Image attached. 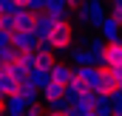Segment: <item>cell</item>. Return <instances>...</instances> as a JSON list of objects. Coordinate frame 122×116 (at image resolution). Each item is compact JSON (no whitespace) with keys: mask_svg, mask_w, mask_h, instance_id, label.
<instances>
[{"mask_svg":"<svg viewBox=\"0 0 122 116\" xmlns=\"http://www.w3.org/2000/svg\"><path fill=\"white\" fill-rule=\"evenodd\" d=\"M26 108H29V102L20 93H11L6 99V116H26Z\"/></svg>","mask_w":122,"mask_h":116,"instance_id":"cell-8","label":"cell"},{"mask_svg":"<svg viewBox=\"0 0 122 116\" xmlns=\"http://www.w3.org/2000/svg\"><path fill=\"white\" fill-rule=\"evenodd\" d=\"M99 116L111 113V93H97V108H94Z\"/></svg>","mask_w":122,"mask_h":116,"instance_id":"cell-19","label":"cell"},{"mask_svg":"<svg viewBox=\"0 0 122 116\" xmlns=\"http://www.w3.org/2000/svg\"><path fill=\"white\" fill-rule=\"evenodd\" d=\"M105 116H117V113H114V111H111V113H105Z\"/></svg>","mask_w":122,"mask_h":116,"instance_id":"cell-32","label":"cell"},{"mask_svg":"<svg viewBox=\"0 0 122 116\" xmlns=\"http://www.w3.org/2000/svg\"><path fill=\"white\" fill-rule=\"evenodd\" d=\"M85 45H88V51L94 54V62H97V65H102V54H105V45H108V40H105V37H91Z\"/></svg>","mask_w":122,"mask_h":116,"instance_id":"cell-15","label":"cell"},{"mask_svg":"<svg viewBox=\"0 0 122 116\" xmlns=\"http://www.w3.org/2000/svg\"><path fill=\"white\" fill-rule=\"evenodd\" d=\"M40 93H43V99L48 102V99H57V96H62V93H65V85H60V82H54V79H51V82L43 88Z\"/></svg>","mask_w":122,"mask_h":116,"instance_id":"cell-18","label":"cell"},{"mask_svg":"<svg viewBox=\"0 0 122 116\" xmlns=\"http://www.w3.org/2000/svg\"><path fill=\"white\" fill-rule=\"evenodd\" d=\"M11 45L17 51H37L40 48V40H37L34 29H14L11 31Z\"/></svg>","mask_w":122,"mask_h":116,"instance_id":"cell-4","label":"cell"},{"mask_svg":"<svg viewBox=\"0 0 122 116\" xmlns=\"http://www.w3.org/2000/svg\"><path fill=\"white\" fill-rule=\"evenodd\" d=\"M54 29V17L43 9V11H34V34H37V40H40V45L43 48H51L48 45V34Z\"/></svg>","mask_w":122,"mask_h":116,"instance_id":"cell-3","label":"cell"},{"mask_svg":"<svg viewBox=\"0 0 122 116\" xmlns=\"http://www.w3.org/2000/svg\"><path fill=\"white\" fill-rule=\"evenodd\" d=\"M43 116H65V113H62V111H46Z\"/></svg>","mask_w":122,"mask_h":116,"instance_id":"cell-29","label":"cell"},{"mask_svg":"<svg viewBox=\"0 0 122 116\" xmlns=\"http://www.w3.org/2000/svg\"><path fill=\"white\" fill-rule=\"evenodd\" d=\"M34 59H37V68H46V71H51V65L57 62L54 59V48H43V45L34 51Z\"/></svg>","mask_w":122,"mask_h":116,"instance_id":"cell-14","label":"cell"},{"mask_svg":"<svg viewBox=\"0 0 122 116\" xmlns=\"http://www.w3.org/2000/svg\"><path fill=\"white\" fill-rule=\"evenodd\" d=\"M9 45H11V34L0 29V51H3V48H9Z\"/></svg>","mask_w":122,"mask_h":116,"instance_id":"cell-26","label":"cell"},{"mask_svg":"<svg viewBox=\"0 0 122 116\" xmlns=\"http://www.w3.org/2000/svg\"><path fill=\"white\" fill-rule=\"evenodd\" d=\"M119 91V79H117V74H114V68H108V65H99V93H117Z\"/></svg>","mask_w":122,"mask_h":116,"instance_id":"cell-6","label":"cell"},{"mask_svg":"<svg viewBox=\"0 0 122 116\" xmlns=\"http://www.w3.org/2000/svg\"><path fill=\"white\" fill-rule=\"evenodd\" d=\"M0 29H3V31H9V34L17 29V23H14V14H0Z\"/></svg>","mask_w":122,"mask_h":116,"instance_id":"cell-21","label":"cell"},{"mask_svg":"<svg viewBox=\"0 0 122 116\" xmlns=\"http://www.w3.org/2000/svg\"><path fill=\"white\" fill-rule=\"evenodd\" d=\"M105 3L102 0H82L77 9H74V20L80 26H88V29H99L102 20H105Z\"/></svg>","mask_w":122,"mask_h":116,"instance_id":"cell-1","label":"cell"},{"mask_svg":"<svg viewBox=\"0 0 122 116\" xmlns=\"http://www.w3.org/2000/svg\"><path fill=\"white\" fill-rule=\"evenodd\" d=\"M29 79L43 91V88L51 82V71H46V68H31V71H29Z\"/></svg>","mask_w":122,"mask_h":116,"instance_id":"cell-17","label":"cell"},{"mask_svg":"<svg viewBox=\"0 0 122 116\" xmlns=\"http://www.w3.org/2000/svg\"><path fill=\"white\" fill-rule=\"evenodd\" d=\"M14 91H17V79L9 71H0V99H9Z\"/></svg>","mask_w":122,"mask_h":116,"instance_id":"cell-12","label":"cell"},{"mask_svg":"<svg viewBox=\"0 0 122 116\" xmlns=\"http://www.w3.org/2000/svg\"><path fill=\"white\" fill-rule=\"evenodd\" d=\"M111 11L114 14H122V0H111Z\"/></svg>","mask_w":122,"mask_h":116,"instance_id":"cell-28","label":"cell"},{"mask_svg":"<svg viewBox=\"0 0 122 116\" xmlns=\"http://www.w3.org/2000/svg\"><path fill=\"white\" fill-rule=\"evenodd\" d=\"M14 23H17V29H34V11L29 6H20L14 11Z\"/></svg>","mask_w":122,"mask_h":116,"instance_id":"cell-13","label":"cell"},{"mask_svg":"<svg viewBox=\"0 0 122 116\" xmlns=\"http://www.w3.org/2000/svg\"><path fill=\"white\" fill-rule=\"evenodd\" d=\"M0 14H3V11H0Z\"/></svg>","mask_w":122,"mask_h":116,"instance_id":"cell-34","label":"cell"},{"mask_svg":"<svg viewBox=\"0 0 122 116\" xmlns=\"http://www.w3.org/2000/svg\"><path fill=\"white\" fill-rule=\"evenodd\" d=\"M14 93H20V96H23V99L31 105V102H37V96H40V88H37V85L29 79V77H26V79H20V82H17V91H14Z\"/></svg>","mask_w":122,"mask_h":116,"instance_id":"cell-9","label":"cell"},{"mask_svg":"<svg viewBox=\"0 0 122 116\" xmlns=\"http://www.w3.org/2000/svg\"><path fill=\"white\" fill-rule=\"evenodd\" d=\"M62 113H65V116H85V113H88V111H82L80 105H68V108H65Z\"/></svg>","mask_w":122,"mask_h":116,"instance_id":"cell-25","label":"cell"},{"mask_svg":"<svg viewBox=\"0 0 122 116\" xmlns=\"http://www.w3.org/2000/svg\"><path fill=\"white\" fill-rule=\"evenodd\" d=\"M117 93H122V82H119V91H117Z\"/></svg>","mask_w":122,"mask_h":116,"instance_id":"cell-33","label":"cell"},{"mask_svg":"<svg viewBox=\"0 0 122 116\" xmlns=\"http://www.w3.org/2000/svg\"><path fill=\"white\" fill-rule=\"evenodd\" d=\"M0 71H9V65H3V62H0Z\"/></svg>","mask_w":122,"mask_h":116,"instance_id":"cell-31","label":"cell"},{"mask_svg":"<svg viewBox=\"0 0 122 116\" xmlns=\"http://www.w3.org/2000/svg\"><path fill=\"white\" fill-rule=\"evenodd\" d=\"M48 45L54 51H71L74 48V23L68 17L62 20H54V29L48 34Z\"/></svg>","mask_w":122,"mask_h":116,"instance_id":"cell-2","label":"cell"},{"mask_svg":"<svg viewBox=\"0 0 122 116\" xmlns=\"http://www.w3.org/2000/svg\"><path fill=\"white\" fill-rule=\"evenodd\" d=\"M17 57H20V51H17L14 45H9V48H3V51H0V62H3V65H11Z\"/></svg>","mask_w":122,"mask_h":116,"instance_id":"cell-20","label":"cell"},{"mask_svg":"<svg viewBox=\"0 0 122 116\" xmlns=\"http://www.w3.org/2000/svg\"><path fill=\"white\" fill-rule=\"evenodd\" d=\"M46 11L54 17V20H62V17H71V9L65 0H46Z\"/></svg>","mask_w":122,"mask_h":116,"instance_id":"cell-10","label":"cell"},{"mask_svg":"<svg viewBox=\"0 0 122 116\" xmlns=\"http://www.w3.org/2000/svg\"><path fill=\"white\" fill-rule=\"evenodd\" d=\"M0 116H6V99H0Z\"/></svg>","mask_w":122,"mask_h":116,"instance_id":"cell-30","label":"cell"},{"mask_svg":"<svg viewBox=\"0 0 122 116\" xmlns=\"http://www.w3.org/2000/svg\"><path fill=\"white\" fill-rule=\"evenodd\" d=\"M9 74H11V77H14V79H17V82H20V79H26V77H29V74H26V71H23V68H20V62H17V59H14V62H11V65H9Z\"/></svg>","mask_w":122,"mask_h":116,"instance_id":"cell-23","label":"cell"},{"mask_svg":"<svg viewBox=\"0 0 122 116\" xmlns=\"http://www.w3.org/2000/svg\"><path fill=\"white\" fill-rule=\"evenodd\" d=\"M65 108H68L65 96H57V99H48L46 102V111H65Z\"/></svg>","mask_w":122,"mask_h":116,"instance_id":"cell-22","label":"cell"},{"mask_svg":"<svg viewBox=\"0 0 122 116\" xmlns=\"http://www.w3.org/2000/svg\"><path fill=\"white\" fill-rule=\"evenodd\" d=\"M17 9H20L17 0H0V11H3V14H14Z\"/></svg>","mask_w":122,"mask_h":116,"instance_id":"cell-24","label":"cell"},{"mask_svg":"<svg viewBox=\"0 0 122 116\" xmlns=\"http://www.w3.org/2000/svg\"><path fill=\"white\" fill-rule=\"evenodd\" d=\"M74 77V68H68L65 62H54L51 65V79L60 82V85H68V79Z\"/></svg>","mask_w":122,"mask_h":116,"instance_id":"cell-11","label":"cell"},{"mask_svg":"<svg viewBox=\"0 0 122 116\" xmlns=\"http://www.w3.org/2000/svg\"><path fill=\"white\" fill-rule=\"evenodd\" d=\"M71 62L74 65H97L94 62V54L88 51V45L85 48H71Z\"/></svg>","mask_w":122,"mask_h":116,"instance_id":"cell-16","label":"cell"},{"mask_svg":"<svg viewBox=\"0 0 122 116\" xmlns=\"http://www.w3.org/2000/svg\"><path fill=\"white\" fill-rule=\"evenodd\" d=\"M102 65H108V68H117V65H122V37H119V40H111V43L105 45Z\"/></svg>","mask_w":122,"mask_h":116,"instance_id":"cell-7","label":"cell"},{"mask_svg":"<svg viewBox=\"0 0 122 116\" xmlns=\"http://www.w3.org/2000/svg\"><path fill=\"white\" fill-rule=\"evenodd\" d=\"M99 37H105L108 43H111V40H119L122 37V14L108 11L105 20H102V26H99Z\"/></svg>","mask_w":122,"mask_h":116,"instance_id":"cell-5","label":"cell"},{"mask_svg":"<svg viewBox=\"0 0 122 116\" xmlns=\"http://www.w3.org/2000/svg\"><path fill=\"white\" fill-rule=\"evenodd\" d=\"M26 6H29L31 11H43V9H46V0H29Z\"/></svg>","mask_w":122,"mask_h":116,"instance_id":"cell-27","label":"cell"}]
</instances>
